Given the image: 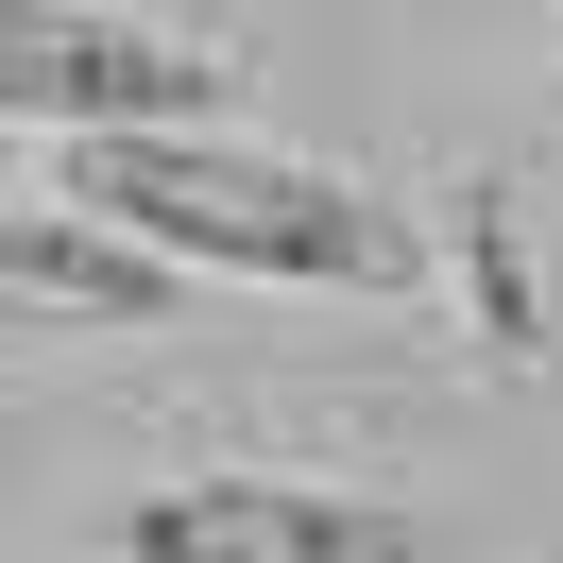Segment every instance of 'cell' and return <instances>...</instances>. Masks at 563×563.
<instances>
[{
	"mask_svg": "<svg viewBox=\"0 0 563 563\" xmlns=\"http://www.w3.org/2000/svg\"><path fill=\"white\" fill-rule=\"evenodd\" d=\"M69 206L154 240L172 274H274V290H393L410 222L342 188L324 154L240 137V120H137V137H69Z\"/></svg>",
	"mask_w": 563,
	"mask_h": 563,
	"instance_id": "cell-1",
	"label": "cell"
},
{
	"mask_svg": "<svg viewBox=\"0 0 563 563\" xmlns=\"http://www.w3.org/2000/svg\"><path fill=\"white\" fill-rule=\"evenodd\" d=\"M0 120L137 137V120H240V52L137 0H0Z\"/></svg>",
	"mask_w": 563,
	"mask_h": 563,
	"instance_id": "cell-2",
	"label": "cell"
},
{
	"mask_svg": "<svg viewBox=\"0 0 563 563\" xmlns=\"http://www.w3.org/2000/svg\"><path fill=\"white\" fill-rule=\"evenodd\" d=\"M120 563H427V512L342 478H172L120 512Z\"/></svg>",
	"mask_w": 563,
	"mask_h": 563,
	"instance_id": "cell-3",
	"label": "cell"
},
{
	"mask_svg": "<svg viewBox=\"0 0 563 563\" xmlns=\"http://www.w3.org/2000/svg\"><path fill=\"white\" fill-rule=\"evenodd\" d=\"M188 274L154 240H120V222L86 206H0V324L18 342H69V324H172Z\"/></svg>",
	"mask_w": 563,
	"mask_h": 563,
	"instance_id": "cell-4",
	"label": "cell"
}]
</instances>
